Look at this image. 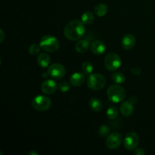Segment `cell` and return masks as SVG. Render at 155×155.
<instances>
[{
	"label": "cell",
	"mask_w": 155,
	"mask_h": 155,
	"mask_svg": "<svg viewBox=\"0 0 155 155\" xmlns=\"http://www.w3.org/2000/svg\"><path fill=\"white\" fill-rule=\"evenodd\" d=\"M85 31L84 24L78 20H74L65 26L64 34L69 40L78 41L83 37Z\"/></svg>",
	"instance_id": "1"
},
{
	"label": "cell",
	"mask_w": 155,
	"mask_h": 155,
	"mask_svg": "<svg viewBox=\"0 0 155 155\" xmlns=\"http://www.w3.org/2000/svg\"><path fill=\"white\" fill-rule=\"evenodd\" d=\"M107 95L112 102L120 103L126 98V90L120 85H112L107 89Z\"/></svg>",
	"instance_id": "2"
},
{
	"label": "cell",
	"mask_w": 155,
	"mask_h": 155,
	"mask_svg": "<svg viewBox=\"0 0 155 155\" xmlns=\"http://www.w3.org/2000/svg\"><path fill=\"white\" fill-rule=\"evenodd\" d=\"M88 87L94 91L102 89L106 85V79L101 74H91L86 80Z\"/></svg>",
	"instance_id": "3"
},
{
	"label": "cell",
	"mask_w": 155,
	"mask_h": 155,
	"mask_svg": "<svg viewBox=\"0 0 155 155\" xmlns=\"http://www.w3.org/2000/svg\"><path fill=\"white\" fill-rule=\"evenodd\" d=\"M41 48L48 52H54L59 48L60 44L57 38L51 35L44 36L39 42Z\"/></svg>",
	"instance_id": "4"
},
{
	"label": "cell",
	"mask_w": 155,
	"mask_h": 155,
	"mask_svg": "<svg viewBox=\"0 0 155 155\" xmlns=\"http://www.w3.org/2000/svg\"><path fill=\"white\" fill-rule=\"evenodd\" d=\"M51 105V99L45 95H37L32 101V106L38 111H45L50 108Z\"/></svg>",
	"instance_id": "5"
},
{
	"label": "cell",
	"mask_w": 155,
	"mask_h": 155,
	"mask_svg": "<svg viewBox=\"0 0 155 155\" xmlns=\"http://www.w3.org/2000/svg\"><path fill=\"white\" fill-rule=\"evenodd\" d=\"M104 66H105L106 69L109 71H117L120 68L121 66V59L120 56L118 55L116 53H109L106 55L104 58Z\"/></svg>",
	"instance_id": "6"
},
{
	"label": "cell",
	"mask_w": 155,
	"mask_h": 155,
	"mask_svg": "<svg viewBox=\"0 0 155 155\" xmlns=\"http://www.w3.org/2000/svg\"><path fill=\"white\" fill-rule=\"evenodd\" d=\"M139 143V137L137 133L134 132H130L126 135L124 141V145L125 148L129 151H133L137 148Z\"/></svg>",
	"instance_id": "7"
},
{
	"label": "cell",
	"mask_w": 155,
	"mask_h": 155,
	"mask_svg": "<svg viewBox=\"0 0 155 155\" xmlns=\"http://www.w3.org/2000/svg\"><path fill=\"white\" fill-rule=\"evenodd\" d=\"M122 143V135L117 132L109 134L106 139V145L107 148L110 150H114L119 148Z\"/></svg>",
	"instance_id": "8"
},
{
	"label": "cell",
	"mask_w": 155,
	"mask_h": 155,
	"mask_svg": "<svg viewBox=\"0 0 155 155\" xmlns=\"http://www.w3.org/2000/svg\"><path fill=\"white\" fill-rule=\"evenodd\" d=\"M48 72L51 78L55 79V80H61L66 74V70L62 64L55 63L51 64L48 68Z\"/></svg>",
	"instance_id": "9"
},
{
	"label": "cell",
	"mask_w": 155,
	"mask_h": 155,
	"mask_svg": "<svg viewBox=\"0 0 155 155\" xmlns=\"http://www.w3.org/2000/svg\"><path fill=\"white\" fill-rule=\"evenodd\" d=\"M58 89V85L52 80H46L41 85V90L45 95H52Z\"/></svg>",
	"instance_id": "10"
},
{
	"label": "cell",
	"mask_w": 155,
	"mask_h": 155,
	"mask_svg": "<svg viewBox=\"0 0 155 155\" xmlns=\"http://www.w3.org/2000/svg\"><path fill=\"white\" fill-rule=\"evenodd\" d=\"M136 43V39L134 35L131 33H127L123 37L121 41L122 47L125 50H131L135 47Z\"/></svg>",
	"instance_id": "11"
},
{
	"label": "cell",
	"mask_w": 155,
	"mask_h": 155,
	"mask_svg": "<svg viewBox=\"0 0 155 155\" xmlns=\"http://www.w3.org/2000/svg\"><path fill=\"white\" fill-rule=\"evenodd\" d=\"M86 80V74L84 73L77 72L73 74L70 77V83L72 86L78 87L82 86Z\"/></svg>",
	"instance_id": "12"
},
{
	"label": "cell",
	"mask_w": 155,
	"mask_h": 155,
	"mask_svg": "<svg viewBox=\"0 0 155 155\" xmlns=\"http://www.w3.org/2000/svg\"><path fill=\"white\" fill-rule=\"evenodd\" d=\"M90 50L93 54L100 55V54H102L105 51L106 45L101 41L95 40L91 43Z\"/></svg>",
	"instance_id": "13"
},
{
	"label": "cell",
	"mask_w": 155,
	"mask_h": 155,
	"mask_svg": "<svg viewBox=\"0 0 155 155\" xmlns=\"http://www.w3.org/2000/svg\"><path fill=\"white\" fill-rule=\"evenodd\" d=\"M120 110L124 116H130L134 111V104H132L130 101H124L120 107Z\"/></svg>",
	"instance_id": "14"
},
{
	"label": "cell",
	"mask_w": 155,
	"mask_h": 155,
	"mask_svg": "<svg viewBox=\"0 0 155 155\" xmlns=\"http://www.w3.org/2000/svg\"><path fill=\"white\" fill-rule=\"evenodd\" d=\"M90 48V43L86 39H81V40H78L75 45V49L77 52L81 53H86V51Z\"/></svg>",
	"instance_id": "15"
},
{
	"label": "cell",
	"mask_w": 155,
	"mask_h": 155,
	"mask_svg": "<svg viewBox=\"0 0 155 155\" xmlns=\"http://www.w3.org/2000/svg\"><path fill=\"white\" fill-rule=\"evenodd\" d=\"M51 59L48 54L45 52L40 53L37 58V63L39 66L42 68H45L48 66L50 64Z\"/></svg>",
	"instance_id": "16"
},
{
	"label": "cell",
	"mask_w": 155,
	"mask_h": 155,
	"mask_svg": "<svg viewBox=\"0 0 155 155\" xmlns=\"http://www.w3.org/2000/svg\"><path fill=\"white\" fill-rule=\"evenodd\" d=\"M89 107L93 111L98 112L102 109L103 103L97 98H92L89 100Z\"/></svg>",
	"instance_id": "17"
},
{
	"label": "cell",
	"mask_w": 155,
	"mask_h": 155,
	"mask_svg": "<svg viewBox=\"0 0 155 155\" xmlns=\"http://www.w3.org/2000/svg\"><path fill=\"white\" fill-rule=\"evenodd\" d=\"M107 10H108V8L104 3H100L98 4L95 7V13L99 18L101 17H104L106 14L107 13Z\"/></svg>",
	"instance_id": "18"
},
{
	"label": "cell",
	"mask_w": 155,
	"mask_h": 155,
	"mask_svg": "<svg viewBox=\"0 0 155 155\" xmlns=\"http://www.w3.org/2000/svg\"><path fill=\"white\" fill-rule=\"evenodd\" d=\"M95 20V16L91 12H86L82 15L81 21L84 24H91Z\"/></svg>",
	"instance_id": "19"
},
{
	"label": "cell",
	"mask_w": 155,
	"mask_h": 155,
	"mask_svg": "<svg viewBox=\"0 0 155 155\" xmlns=\"http://www.w3.org/2000/svg\"><path fill=\"white\" fill-rule=\"evenodd\" d=\"M111 79L113 80L114 83H115V84L120 85L124 83L126 80V77L124 76V74L120 72H114L111 75Z\"/></svg>",
	"instance_id": "20"
},
{
	"label": "cell",
	"mask_w": 155,
	"mask_h": 155,
	"mask_svg": "<svg viewBox=\"0 0 155 155\" xmlns=\"http://www.w3.org/2000/svg\"><path fill=\"white\" fill-rule=\"evenodd\" d=\"M118 114H119V112H118L117 108L115 106H113V105L110 106V107L107 108V117L110 118V119L111 120L116 119L118 116Z\"/></svg>",
	"instance_id": "21"
},
{
	"label": "cell",
	"mask_w": 155,
	"mask_h": 155,
	"mask_svg": "<svg viewBox=\"0 0 155 155\" xmlns=\"http://www.w3.org/2000/svg\"><path fill=\"white\" fill-rule=\"evenodd\" d=\"M82 71L86 75H89L92 74L93 71V66H92V63L89 61L83 62L82 64Z\"/></svg>",
	"instance_id": "22"
},
{
	"label": "cell",
	"mask_w": 155,
	"mask_h": 155,
	"mask_svg": "<svg viewBox=\"0 0 155 155\" xmlns=\"http://www.w3.org/2000/svg\"><path fill=\"white\" fill-rule=\"evenodd\" d=\"M109 133H110V128L107 125H101L98 129V134L101 138L107 137L109 136Z\"/></svg>",
	"instance_id": "23"
},
{
	"label": "cell",
	"mask_w": 155,
	"mask_h": 155,
	"mask_svg": "<svg viewBox=\"0 0 155 155\" xmlns=\"http://www.w3.org/2000/svg\"><path fill=\"white\" fill-rule=\"evenodd\" d=\"M40 49H41V47L40 45H37V44H32V45H30L28 48V52L30 55H38L39 54V52H40Z\"/></svg>",
	"instance_id": "24"
},
{
	"label": "cell",
	"mask_w": 155,
	"mask_h": 155,
	"mask_svg": "<svg viewBox=\"0 0 155 155\" xmlns=\"http://www.w3.org/2000/svg\"><path fill=\"white\" fill-rule=\"evenodd\" d=\"M58 88L59 90L62 92H66L68 91H69L70 88H71V86H70L69 83L68 82H61V83H59L58 85Z\"/></svg>",
	"instance_id": "25"
},
{
	"label": "cell",
	"mask_w": 155,
	"mask_h": 155,
	"mask_svg": "<svg viewBox=\"0 0 155 155\" xmlns=\"http://www.w3.org/2000/svg\"><path fill=\"white\" fill-rule=\"evenodd\" d=\"M133 153H134V154L136 155H145L146 154L145 150L142 148H136V149L133 150Z\"/></svg>",
	"instance_id": "26"
},
{
	"label": "cell",
	"mask_w": 155,
	"mask_h": 155,
	"mask_svg": "<svg viewBox=\"0 0 155 155\" xmlns=\"http://www.w3.org/2000/svg\"><path fill=\"white\" fill-rule=\"evenodd\" d=\"M131 73L133 75L139 76L142 74V71H141V69H139L138 68H133L131 69Z\"/></svg>",
	"instance_id": "27"
},
{
	"label": "cell",
	"mask_w": 155,
	"mask_h": 155,
	"mask_svg": "<svg viewBox=\"0 0 155 155\" xmlns=\"http://www.w3.org/2000/svg\"><path fill=\"white\" fill-rule=\"evenodd\" d=\"M129 101H130L132 104H135L137 103L138 99H137V98H136V96H132V97H130V99H129Z\"/></svg>",
	"instance_id": "28"
},
{
	"label": "cell",
	"mask_w": 155,
	"mask_h": 155,
	"mask_svg": "<svg viewBox=\"0 0 155 155\" xmlns=\"http://www.w3.org/2000/svg\"><path fill=\"white\" fill-rule=\"evenodd\" d=\"M0 35H1V39H0V42H2L3 40H4V37H5V34H4V32L3 30H0Z\"/></svg>",
	"instance_id": "29"
},
{
	"label": "cell",
	"mask_w": 155,
	"mask_h": 155,
	"mask_svg": "<svg viewBox=\"0 0 155 155\" xmlns=\"http://www.w3.org/2000/svg\"><path fill=\"white\" fill-rule=\"evenodd\" d=\"M48 77H50L49 76V74H48V72L47 71V72H44L42 73V77H43V78H47Z\"/></svg>",
	"instance_id": "30"
},
{
	"label": "cell",
	"mask_w": 155,
	"mask_h": 155,
	"mask_svg": "<svg viewBox=\"0 0 155 155\" xmlns=\"http://www.w3.org/2000/svg\"><path fill=\"white\" fill-rule=\"evenodd\" d=\"M29 155H37L38 154V153L37 152H36V151H30V153H29L28 154Z\"/></svg>",
	"instance_id": "31"
}]
</instances>
